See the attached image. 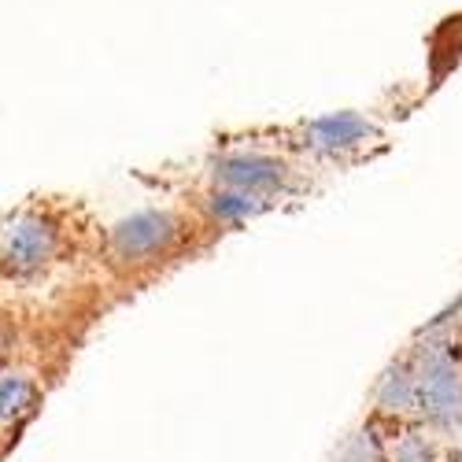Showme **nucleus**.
I'll return each instance as SVG.
<instances>
[{"instance_id":"f257e3e1","label":"nucleus","mask_w":462,"mask_h":462,"mask_svg":"<svg viewBox=\"0 0 462 462\" xmlns=\"http://www.w3.org/2000/svg\"><path fill=\"white\" fill-rule=\"evenodd\" d=\"M414 363V411L426 426L462 440V366L451 359L444 344H421Z\"/></svg>"},{"instance_id":"f03ea898","label":"nucleus","mask_w":462,"mask_h":462,"mask_svg":"<svg viewBox=\"0 0 462 462\" xmlns=\"http://www.w3.org/2000/svg\"><path fill=\"white\" fill-rule=\"evenodd\" d=\"M208 178L211 185H226V189H245L255 192V197L274 200L282 192L292 189V167L274 156V152H263V148H226L215 152L208 160Z\"/></svg>"},{"instance_id":"7ed1b4c3","label":"nucleus","mask_w":462,"mask_h":462,"mask_svg":"<svg viewBox=\"0 0 462 462\" xmlns=\"http://www.w3.org/2000/svg\"><path fill=\"white\" fill-rule=\"evenodd\" d=\"M178 241H181V218L167 208H144L111 226L107 252L123 266H141L167 255Z\"/></svg>"},{"instance_id":"20e7f679","label":"nucleus","mask_w":462,"mask_h":462,"mask_svg":"<svg viewBox=\"0 0 462 462\" xmlns=\"http://www.w3.org/2000/svg\"><path fill=\"white\" fill-rule=\"evenodd\" d=\"M56 252H60L56 222L42 211H26L8 226L5 241H0V271L8 278H33L56 259Z\"/></svg>"},{"instance_id":"39448f33","label":"nucleus","mask_w":462,"mask_h":462,"mask_svg":"<svg viewBox=\"0 0 462 462\" xmlns=\"http://www.w3.org/2000/svg\"><path fill=\"white\" fill-rule=\"evenodd\" d=\"M377 137V126L359 111H329L300 126V148L319 160H340L348 152L366 148Z\"/></svg>"},{"instance_id":"423d86ee","label":"nucleus","mask_w":462,"mask_h":462,"mask_svg":"<svg viewBox=\"0 0 462 462\" xmlns=\"http://www.w3.org/2000/svg\"><path fill=\"white\" fill-rule=\"evenodd\" d=\"M374 403L384 414H407L414 411V363L400 359L384 370L374 384Z\"/></svg>"},{"instance_id":"0eeeda50","label":"nucleus","mask_w":462,"mask_h":462,"mask_svg":"<svg viewBox=\"0 0 462 462\" xmlns=\"http://www.w3.org/2000/svg\"><path fill=\"white\" fill-rule=\"evenodd\" d=\"M204 208L215 222H248L255 215H263L266 208H271V200L266 197H255V192H245V189H226V185H211V192L204 197Z\"/></svg>"},{"instance_id":"6e6552de","label":"nucleus","mask_w":462,"mask_h":462,"mask_svg":"<svg viewBox=\"0 0 462 462\" xmlns=\"http://www.w3.org/2000/svg\"><path fill=\"white\" fill-rule=\"evenodd\" d=\"M33 400V381L23 370H5L0 374V421L19 418Z\"/></svg>"},{"instance_id":"1a4fd4ad","label":"nucleus","mask_w":462,"mask_h":462,"mask_svg":"<svg viewBox=\"0 0 462 462\" xmlns=\"http://www.w3.org/2000/svg\"><path fill=\"white\" fill-rule=\"evenodd\" d=\"M437 458H440V448L426 430H407L389 448V462H437Z\"/></svg>"},{"instance_id":"9d476101","label":"nucleus","mask_w":462,"mask_h":462,"mask_svg":"<svg viewBox=\"0 0 462 462\" xmlns=\"http://www.w3.org/2000/svg\"><path fill=\"white\" fill-rule=\"evenodd\" d=\"M333 462H384L374 430H359V433H352L348 440H344V448L337 451Z\"/></svg>"},{"instance_id":"9b49d317","label":"nucleus","mask_w":462,"mask_h":462,"mask_svg":"<svg viewBox=\"0 0 462 462\" xmlns=\"http://www.w3.org/2000/svg\"><path fill=\"white\" fill-rule=\"evenodd\" d=\"M0 352H5V337H0Z\"/></svg>"}]
</instances>
